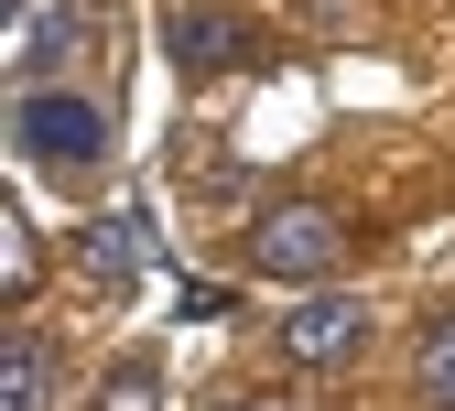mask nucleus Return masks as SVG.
I'll return each instance as SVG.
<instances>
[{
    "mask_svg": "<svg viewBox=\"0 0 455 411\" xmlns=\"http://www.w3.org/2000/svg\"><path fill=\"white\" fill-rule=\"evenodd\" d=\"M250 260L271 281H325L336 260H347V217H336V206H271L250 227Z\"/></svg>",
    "mask_w": 455,
    "mask_h": 411,
    "instance_id": "obj_1",
    "label": "nucleus"
},
{
    "mask_svg": "<svg viewBox=\"0 0 455 411\" xmlns=\"http://www.w3.org/2000/svg\"><path fill=\"white\" fill-rule=\"evenodd\" d=\"M12 152H33V162H98V152H108V108H87V98H66V87H22Z\"/></svg>",
    "mask_w": 455,
    "mask_h": 411,
    "instance_id": "obj_2",
    "label": "nucleus"
},
{
    "mask_svg": "<svg viewBox=\"0 0 455 411\" xmlns=\"http://www.w3.org/2000/svg\"><path fill=\"white\" fill-rule=\"evenodd\" d=\"M358 346H369V304L358 292H304V304L282 314V358L293 368H347Z\"/></svg>",
    "mask_w": 455,
    "mask_h": 411,
    "instance_id": "obj_3",
    "label": "nucleus"
},
{
    "mask_svg": "<svg viewBox=\"0 0 455 411\" xmlns=\"http://www.w3.org/2000/svg\"><path fill=\"white\" fill-rule=\"evenodd\" d=\"M163 54H174L185 76H228V66H250V22L217 12V0H185V12L163 22Z\"/></svg>",
    "mask_w": 455,
    "mask_h": 411,
    "instance_id": "obj_4",
    "label": "nucleus"
},
{
    "mask_svg": "<svg viewBox=\"0 0 455 411\" xmlns=\"http://www.w3.org/2000/svg\"><path fill=\"white\" fill-rule=\"evenodd\" d=\"M141 239H152V227H141V206H120V217H98L87 227V239H76V271L108 292V304H120V292L141 281Z\"/></svg>",
    "mask_w": 455,
    "mask_h": 411,
    "instance_id": "obj_5",
    "label": "nucleus"
},
{
    "mask_svg": "<svg viewBox=\"0 0 455 411\" xmlns=\"http://www.w3.org/2000/svg\"><path fill=\"white\" fill-rule=\"evenodd\" d=\"M87 33H98V22L76 12V0H54V12H22V76L44 87V76H54V66H66V54H76Z\"/></svg>",
    "mask_w": 455,
    "mask_h": 411,
    "instance_id": "obj_6",
    "label": "nucleus"
},
{
    "mask_svg": "<svg viewBox=\"0 0 455 411\" xmlns=\"http://www.w3.org/2000/svg\"><path fill=\"white\" fill-rule=\"evenodd\" d=\"M44 390H54L44 336H22V325H12V346H0V411H44Z\"/></svg>",
    "mask_w": 455,
    "mask_h": 411,
    "instance_id": "obj_7",
    "label": "nucleus"
},
{
    "mask_svg": "<svg viewBox=\"0 0 455 411\" xmlns=\"http://www.w3.org/2000/svg\"><path fill=\"white\" fill-rule=\"evenodd\" d=\"M423 400H434V411H455V314L423 336Z\"/></svg>",
    "mask_w": 455,
    "mask_h": 411,
    "instance_id": "obj_8",
    "label": "nucleus"
},
{
    "mask_svg": "<svg viewBox=\"0 0 455 411\" xmlns=\"http://www.w3.org/2000/svg\"><path fill=\"white\" fill-rule=\"evenodd\" d=\"M108 411H152V358H120V368H108Z\"/></svg>",
    "mask_w": 455,
    "mask_h": 411,
    "instance_id": "obj_9",
    "label": "nucleus"
}]
</instances>
